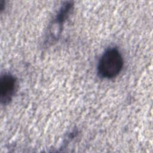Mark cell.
Listing matches in <instances>:
<instances>
[{"label": "cell", "instance_id": "cell-2", "mask_svg": "<svg viewBox=\"0 0 153 153\" xmlns=\"http://www.w3.org/2000/svg\"><path fill=\"white\" fill-rule=\"evenodd\" d=\"M17 87L16 77L11 74L5 73L0 78V102L2 105H7L12 100Z\"/></svg>", "mask_w": 153, "mask_h": 153}, {"label": "cell", "instance_id": "cell-1", "mask_svg": "<svg viewBox=\"0 0 153 153\" xmlns=\"http://www.w3.org/2000/svg\"><path fill=\"white\" fill-rule=\"evenodd\" d=\"M123 66L124 60L120 51L115 47L109 48L99 59L97 74L102 78L112 79L118 75Z\"/></svg>", "mask_w": 153, "mask_h": 153}, {"label": "cell", "instance_id": "cell-3", "mask_svg": "<svg viewBox=\"0 0 153 153\" xmlns=\"http://www.w3.org/2000/svg\"><path fill=\"white\" fill-rule=\"evenodd\" d=\"M73 5L72 2L71 1L65 2L59 10L51 26L50 33V36H51L50 39H51L54 32H55L54 39H57L59 37V35L60 34L62 31V25L69 17L72 10Z\"/></svg>", "mask_w": 153, "mask_h": 153}]
</instances>
